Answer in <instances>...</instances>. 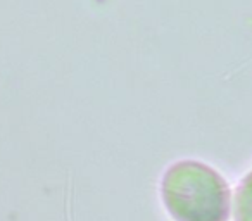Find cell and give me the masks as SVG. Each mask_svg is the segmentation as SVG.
<instances>
[{
    "label": "cell",
    "mask_w": 252,
    "mask_h": 221,
    "mask_svg": "<svg viewBox=\"0 0 252 221\" xmlns=\"http://www.w3.org/2000/svg\"><path fill=\"white\" fill-rule=\"evenodd\" d=\"M166 209L176 221H224L228 189L209 166L193 161L176 162L161 185Z\"/></svg>",
    "instance_id": "6da1fadb"
},
{
    "label": "cell",
    "mask_w": 252,
    "mask_h": 221,
    "mask_svg": "<svg viewBox=\"0 0 252 221\" xmlns=\"http://www.w3.org/2000/svg\"><path fill=\"white\" fill-rule=\"evenodd\" d=\"M235 221H252V173L245 176L237 190Z\"/></svg>",
    "instance_id": "7a4b0ae2"
}]
</instances>
